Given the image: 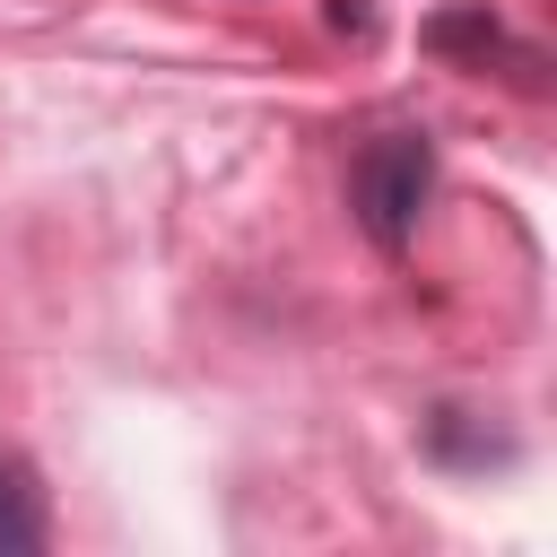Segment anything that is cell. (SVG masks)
<instances>
[{
	"mask_svg": "<svg viewBox=\"0 0 557 557\" xmlns=\"http://www.w3.org/2000/svg\"><path fill=\"white\" fill-rule=\"evenodd\" d=\"M426 191H435V148H426L418 131H383V139H366V157L348 165V209H357V226H366L374 252H409Z\"/></svg>",
	"mask_w": 557,
	"mask_h": 557,
	"instance_id": "cell-1",
	"label": "cell"
},
{
	"mask_svg": "<svg viewBox=\"0 0 557 557\" xmlns=\"http://www.w3.org/2000/svg\"><path fill=\"white\" fill-rule=\"evenodd\" d=\"M52 540V513H44V487L17 453H0V557H35Z\"/></svg>",
	"mask_w": 557,
	"mask_h": 557,
	"instance_id": "cell-2",
	"label": "cell"
},
{
	"mask_svg": "<svg viewBox=\"0 0 557 557\" xmlns=\"http://www.w3.org/2000/svg\"><path fill=\"white\" fill-rule=\"evenodd\" d=\"M426 453H435V461H505L513 444H505V435H479L470 409H435V418H426Z\"/></svg>",
	"mask_w": 557,
	"mask_h": 557,
	"instance_id": "cell-3",
	"label": "cell"
},
{
	"mask_svg": "<svg viewBox=\"0 0 557 557\" xmlns=\"http://www.w3.org/2000/svg\"><path fill=\"white\" fill-rule=\"evenodd\" d=\"M426 44H435V52H479V61H487V52H496V26H487V9H453V17L426 26Z\"/></svg>",
	"mask_w": 557,
	"mask_h": 557,
	"instance_id": "cell-4",
	"label": "cell"
}]
</instances>
